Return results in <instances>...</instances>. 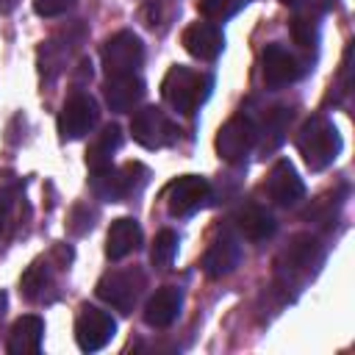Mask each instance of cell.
Wrapping results in <instances>:
<instances>
[{
	"label": "cell",
	"mask_w": 355,
	"mask_h": 355,
	"mask_svg": "<svg viewBox=\"0 0 355 355\" xmlns=\"http://www.w3.org/2000/svg\"><path fill=\"white\" fill-rule=\"evenodd\" d=\"M297 150H300V155L311 172H322L338 158L341 136L330 119L316 114V116H308L302 122V128L297 133Z\"/></svg>",
	"instance_id": "1"
},
{
	"label": "cell",
	"mask_w": 355,
	"mask_h": 355,
	"mask_svg": "<svg viewBox=\"0 0 355 355\" xmlns=\"http://www.w3.org/2000/svg\"><path fill=\"white\" fill-rule=\"evenodd\" d=\"M208 94H211V78L180 64L172 67L161 80V97L166 100V105L186 116L194 114Z\"/></svg>",
	"instance_id": "2"
},
{
	"label": "cell",
	"mask_w": 355,
	"mask_h": 355,
	"mask_svg": "<svg viewBox=\"0 0 355 355\" xmlns=\"http://www.w3.org/2000/svg\"><path fill=\"white\" fill-rule=\"evenodd\" d=\"M147 183V169L141 164H125L122 169H114V166H105V169H97L92 172V191L105 200V202H116V200H125L128 194L139 191L141 186Z\"/></svg>",
	"instance_id": "3"
},
{
	"label": "cell",
	"mask_w": 355,
	"mask_h": 355,
	"mask_svg": "<svg viewBox=\"0 0 355 355\" xmlns=\"http://www.w3.org/2000/svg\"><path fill=\"white\" fill-rule=\"evenodd\" d=\"M105 75H128L136 72L144 61V44L133 31H119L103 42L100 50Z\"/></svg>",
	"instance_id": "4"
},
{
	"label": "cell",
	"mask_w": 355,
	"mask_h": 355,
	"mask_svg": "<svg viewBox=\"0 0 355 355\" xmlns=\"http://www.w3.org/2000/svg\"><path fill=\"white\" fill-rule=\"evenodd\" d=\"M255 141H258L255 122L250 116H244V114H236V116H230L219 128V133H216V153L227 164H241L247 158V153L255 147Z\"/></svg>",
	"instance_id": "5"
},
{
	"label": "cell",
	"mask_w": 355,
	"mask_h": 355,
	"mask_svg": "<svg viewBox=\"0 0 355 355\" xmlns=\"http://www.w3.org/2000/svg\"><path fill=\"white\" fill-rule=\"evenodd\" d=\"M130 133H133V141H139L141 147L147 150H158V147H166L178 139V128L175 122L155 105H144L133 114L130 119Z\"/></svg>",
	"instance_id": "6"
},
{
	"label": "cell",
	"mask_w": 355,
	"mask_h": 355,
	"mask_svg": "<svg viewBox=\"0 0 355 355\" xmlns=\"http://www.w3.org/2000/svg\"><path fill=\"white\" fill-rule=\"evenodd\" d=\"M144 288V275L139 269H122V272H108L97 283V297L108 302L111 308L130 313L139 294Z\"/></svg>",
	"instance_id": "7"
},
{
	"label": "cell",
	"mask_w": 355,
	"mask_h": 355,
	"mask_svg": "<svg viewBox=\"0 0 355 355\" xmlns=\"http://www.w3.org/2000/svg\"><path fill=\"white\" fill-rule=\"evenodd\" d=\"M211 194V186L202 175H180L178 180H172L164 191L166 200V211L172 216H189L194 214L200 205H205Z\"/></svg>",
	"instance_id": "8"
},
{
	"label": "cell",
	"mask_w": 355,
	"mask_h": 355,
	"mask_svg": "<svg viewBox=\"0 0 355 355\" xmlns=\"http://www.w3.org/2000/svg\"><path fill=\"white\" fill-rule=\"evenodd\" d=\"M116 333V322L111 319V313L100 311V308H92V305H83L80 313H78V322H75V341L83 352H97L103 349Z\"/></svg>",
	"instance_id": "9"
},
{
	"label": "cell",
	"mask_w": 355,
	"mask_h": 355,
	"mask_svg": "<svg viewBox=\"0 0 355 355\" xmlns=\"http://www.w3.org/2000/svg\"><path fill=\"white\" fill-rule=\"evenodd\" d=\"M97 122V103L89 94H72L58 114L61 139H83Z\"/></svg>",
	"instance_id": "10"
},
{
	"label": "cell",
	"mask_w": 355,
	"mask_h": 355,
	"mask_svg": "<svg viewBox=\"0 0 355 355\" xmlns=\"http://www.w3.org/2000/svg\"><path fill=\"white\" fill-rule=\"evenodd\" d=\"M261 72H263V83L272 89L288 86L302 75L300 61L294 58V53H288L283 44H266L261 53Z\"/></svg>",
	"instance_id": "11"
},
{
	"label": "cell",
	"mask_w": 355,
	"mask_h": 355,
	"mask_svg": "<svg viewBox=\"0 0 355 355\" xmlns=\"http://www.w3.org/2000/svg\"><path fill=\"white\" fill-rule=\"evenodd\" d=\"M266 194H269L277 205H283V208L297 205V202L305 197V183H302V178L297 175V169H294L291 161H286V158L275 161V166H272L269 175H266Z\"/></svg>",
	"instance_id": "12"
},
{
	"label": "cell",
	"mask_w": 355,
	"mask_h": 355,
	"mask_svg": "<svg viewBox=\"0 0 355 355\" xmlns=\"http://www.w3.org/2000/svg\"><path fill=\"white\" fill-rule=\"evenodd\" d=\"M180 42H183L186 53L194 55V58H200V61H214V58H219V53H222V47H225V36H222V31H219L214 22H191V25L183 31Z\"/></svg>",
	"instance_id": "13"
},
{
	"label": "cell",
	"mask_w": 355,
	"mask_h": 355,
	"mask_svg": "<svg viewBox=\"0 0 355 355\" xmlns=\"http://www.w3.org/2000/svg\"><path fill=\"white\" fill-rule=\"evenodd\" d=\"M103 97H105L111 111H130L144 97V80L136 78L133 72H128V75H108V80L103 83Z\"/></svg>",
	"instance_id": "14"
},
{
	"label": "cell",
	"mask_w": 355,
	"mask_h": 355,
	"mask_svg": "<svg viewBox=\"0 0 355 355\" xmlns=\"http://www.w3.org/2000/svg\"><path fill=\"white\" fill-rule=\"evenodd\" d=\"M241 261V247L239 239H233L230 233H222L202 255V272L208 277H225L230 275Z\"/></svg>",
	"instance_id": "15"
},
{
	"label": "cell",
	"mask_w": 355,
	"mask_h": 355,
	"mask_svg": "<svg viewBox=\"0 0 355 355\" xmlns=\"http://www.w3.org/2000/svg\"><path fill=\"white\" fill-rule=\"evenodd\" d=\"M180 308H183V294H180V288L164 286V288H158V291L147 300V305H144V322H147L150 327H155V330H164V327H169V324L180 316Z\"/></svg>",
	"instance_id": "16"
},
{
	"label": "cell",
	"mask_w": 355,
	"mask_h": 355,
	"mask_svg": "<svg viewBox=\"0 0 355 355\" xmlns=\"http://www.w3.org/2000/svg\"><path fill=\"white\" fill-rule=\"evenodd\" d=\"M141 247V227L130 216H119L111 222L108 236H105V255L111 261H122L125 255L136 252Z\"/></svg>",
	"instance_id": "17"
},
{
	"label": "cell",
	"mask_w": 355,
	"mask_h": 355,
	"mask_svg": "<svg viewBox=\"0 0 355 355\" xmlns=\"http://www.w3.org/2000/svg\"><path fill=\"white\" fill-rule=\"evenodd\" d=\"M42 338H44V322L39 316L28 313L11 324L6 349H8V355H33L42 349Z\"/></svg>",
	"instance_id": "18"
},
{
	"label": "cell",
	"mask_w": 355,
	"mask_h": 355,
	"mask_svg": "<svg viewBox=\"0 0 355 355\" xmlns=\"http://www.w3.org/2000/svg\"><path fill=\"white\" fill-rule=\"evenodd\" d=\"M233 222H236V230H239L244 239H250V241H263V239H269V236L275 233V227H277L275 219H272V214H269L266 208L255 205V202L241 205V208L236 211Z\"/></svg>",
	"instance_id": "19"
},
{
	"label": "cell",
	"mask_w": 355,
	"mask_h": 355,
	"mask_svg": "<svg viewBox=\"0 0 355 355\" xmlns=\"http://www.w3.org/2000/svg\"><path fill=\"white\" fill-rule=\"evenodd\" d=\"M119 147H122V128H119V125H105V128L92 139L89 150H86V166H89L92 172L111 166V158H114V153H116Z\"/></svg>",
	"instance_id": "20"
},
{
	"label": "cell",
	"mask_w": 355,
	"mask_h": 355,
	"mask_svg": "<svg viewBox=\"0 0 355 355\" xmlns=\"http://www.w3.org/2000/svg\"><path fill=\"white\" fill-rule=\"evenodd\" d=\"M288 272H308L319 261V244L311 236H297L280 255Z\"/></svg>",
	"instance_id": "21"
},
{
	"label": "cell",
	"mask_w": 355,
	"mask_h": 355,
	"mask_svg": "<svg viewBox=\"0 0 355 355\" xmlns=\"http://www.w3.org/2000/svg\"><path fill=\"white\" fill-rule=\"evenodd\" d=\"M291 36L300 47H313L319 39V14L311 8H302L291 19Z\"/></svg>",
	"instance_id": "22"
},
{
	"label": "cell",
	"mask_w": 355,
	"mask_h": 355,
	"mask_svg": "<svg viewBox=\"0 0 355 355\" xmlns=\"http://www.w3.org/2000/svg\"><path fill=\"white\" fill-rule=\"evenodd\" d=\"M178 255V233L175 230H161L150 247V261L158 269H166Z\"/></svg>",
	"instance_id": "23"
},
{
	"label": "cell",
	"mask_w": 355,
	"mask_h": 355,
	"mask_svg": "<svg viewBox=\"0 0 355 355\" xmlns=\"http://www.w3.org/2000/svg\"><path fill=\"white\" fill-rule=\"evenodd\" d=\"M250 0H200V14L208 22H225L233 14H239Z\"/></svg>",
	"instance_id": "24"
},
{
	"label": "cell",
	"mask_w": 355,
	"mask_h": 355,
	"mask_svg": "<svg viewBox=\"0 0 355 355\" xmlns=\"http://www.w3.org/2000/svg\"><path fill=\"white\" fill-rule=\"evenodd\" d=\"M44 286H47V266H44L42 261H36V263L28 266V272L22 275V280H19V291H22L25 300H36L39 291H42Z\"/></svg>",
	"instance_id": "25"
},
{
	"label": "cell",
	"mask_w": 355,
	"mask_h": 355,
	"mask_svg": "<svg viewBox=\"0 0 355 355\" xmlns=\"http://www.w3.org/2000/svg\"><path fill=\"white\" fill-rule=\"evenodd\" d=\"M291 119V111L286 108H275L269 116H266V128L263 133H269V141H263V150H272L283 141V130H286V122Z\"/></svg>",
	"instance_id": "26"
},
{
	"label": "cell",
	"mask_w": 355,
	"mask_h": 355,
	"mask_svg": "<svg viewBox=\"0 0 355 355\" xmlns=\"http://www.w3.org/2000/svg\"><path fill=\"white\" fill-rule=\"evenodd\" d=\"M92 216H94V214H92L86 205H75L72 214H69V222H67L69 233H72V236H83V233L92 227Z\"/></svg>",
	"instance_id": "27"
},
{
	"label": "cell",
	"mask_w": 355,
	"mask_h": 355,
	"mask_svg": "<svg viewBox=\"0 0 355 355\" xmlns=\"http://www.w3.org/2000/svg\"><path fill=\"white\" fill-rule=\"evenodd\" d=\"M72 6V0H33V11L39 17H58Z\"/></svg>",
	"instance_id": "28"
},
{
	"label": "cell",
	"mask_w": 355,
	"mask_h": 355,
	"mask_svg": "<svg viewBox=\"0 0 355 355\" xmlns=\"http://www.w3.org/2000/svg\"><path fill=\"white\" fill-rule=\"evenodd\" d=\"M19 6V0H0V14H11Z\"/></svg>",
	"instance_id": "29"
},
{
	"label": "cell",
	"mask_w": 355,
	"mask_h": 355,
	"mask_svg": "<svg viewBox=\"0 0 355 355\" xmlns=\"http://www.w3.org/2000/svg\"><path fill=\"white\" fill-rule=\"evenodd\" d=\"M3 311H6V294L0 291V313H3Z\"/></svg>",
	"instance_id": "30"
},
{
	"label": "cell",
	"mask_w": 355,
	"mask_h": 355,
	"mask_svg": "<svg viewBox=\"0 0 355 355\" xmlns=\"http://www.w3.org/2000/svg\"><path fill=\"white\" fill-rule=\"evenodd\" d=\"M283 3H288V6H300V3H305V0H283Z\"/></svg>",
	"instance_id": "31"
},
{
	"label": "cell",
	"mask_w": 355,
	"mask_h": 355,
	"mask_svg": "<svg viewBox=\"0 0 355 355\" xmlns=\"http://www.w3.org/2000/svg\"><path fill=\"white\" fill-rule=\"evenodd\" d=\"M0 227H3V219H0Z\"/></svg>",
	"instance_id": "32"
}]
</instances>
